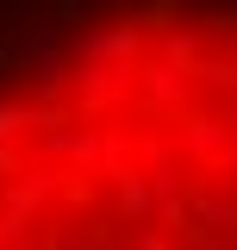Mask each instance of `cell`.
Wrapping results in <instances>:
<instances>
[{
  "label": "cell",
  "instance_id": "obj_1",
  "mask_svg": "<svg viewBox=\"0 0 237 250\" xmlns=\"http://www.w3.org/2000/svg\"><path fill=\"white\" fill-rule=\"evenodd\" d=\"M0 250H237V0H0Z\"/></svg>",
  "mask_w": 237,
  "mask_h": 250
}]
</instances>
